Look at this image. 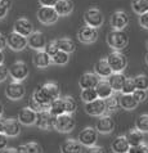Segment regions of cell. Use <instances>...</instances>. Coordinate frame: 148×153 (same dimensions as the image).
Instances as JSON below:
<instances>
[{"label": "cell", "instance_id": "1", "mask_svg": "<svg viewBox=\"0 0 148 153\" xmlns=\"http://www.w3.org/2000/svg\"><path fill=\"white\" fill-rule=\"evenodd\" d=\"M61 95V90H59L58 85L56 82H46L41 85L40 88H37L32 94V99L36 102L37 104H40L44 109H48L50 103L59 98Z\"/></svg>", "mask_w": 148, "mask_h": 153}, {"label": "cell", "instance_id": "2", "mask_svg": "<svg viewBox=\"0 0 148 153\" xmlns=\"http://www.w3.org/2000/svg\"><path fill=\"white\" fill-rule=\"evenodd\" d=\"M129 37L124 30H113L107 35V44L115 50H122L128 46Z\"/></svg>", "mask_w": 148, "mask_h": 153}, {"label": "cell", "instance_id": "3", "mask_svg": "<svg viewBox=\"0 0 148 153\" xmlns=\"http://www.w3.org/2000/svg\"><path fill=\"white\" fill-rule=\"evenodd\" d=\"M76 121L72 113H62L54 118V130L62 134H68L75 129Z\"/></svg>", "mask_w": 148, "mask_h": 153}, {"label": "cell", "instance_id": "4", "mask_svg": "<svg viewBox=\"0 0 148 153\" xmlns=\"http://www.w3.org/2000/svg\"><path fill=\"white\" fill-rule=\"evenodd\" d=\"M107 62L112 72H122L128 66V58L121 50H115L107 57Z\"/></svg>", "mask_w": 148, "mask_h": 153}, {"label": "cell", "instance_id": "5", "mask_svg": "<svg viewBox=\"0 0 148 153\" xmlns=\"http://www.w3.org/2000/svg\"><path fill=\"white\" fill-rule=\"evenodd\" d=\"M84 21H85L86 26L99 28L104 22V16L99 9L97 8H90L84 13Z\"/></svg>", "mask_w": 148, "mask_h": 153}, {"label": "cell", "instance_id": "6", "mask_svg": "<svg viewBox=\"0 0 148 153\" xmlns=\"http://www.w3.org/2000/svg\"><path fill=\"white\" fill-rule=\"evenodd\" d=\"M8 72H9V76L12 77L13 81H19L21 82L28 76V67L25 62L17 61L9 67V68H8Z\"/></svg>", "mask_w": 148, "mask_h": 153}, {"label": "cell", "instance_id": "7", "mask_svg": "<svg viewBox=\"0 0 148 153\" xmlns=\"http://www.w3.org/2000/svg\"><path fill=\"white\" fill-rule=\"evenodd\" d=\"M58 14L53 7H43L37 9V19L43 25H53L58 21Z\"/></svg>", "mask_w": 148, "mask_h": 153}, {"label": "cell", "instance_id": "8", "mask_svg": "<svg viewBox=\"0 0 148 153\" xmlns=\"http://www.w3.org/2000/svg\"><path fill=\"white\" fill-rule=\"evenodd\" d=\"M97 140H98V131L95 130V127L88 126L85 129H83L79 134V142L83 147L94 146Z\"/></svg>", "mask_w": 148, "mask_h": 153}, {"label": "cell", "instance_id": "9", "mask_svg": "<svg viewBox=\"0 0 148 153\" xmlns=\"http://www.w3.org/2000/svg\"><path fill=\"white\" fill-rule=\"evenodd\" d=\"M7 46H9L14 52H21L27 46V37L12 31L7 36Z\"/></svg>", "mask_w": 148, "mask_h": 153}, {"label": "cell", "instance_id": "10", "mask_svg": "<svg viewBox=\"0 0 148 153\" xmlns=\"http://www.w3.org/2000/svg\"><path fill=\"white\" fill-rule=\"evenodd\" d=\"M54 118L56 117H54L48 109H46V111L37 112L35 125L41 130H52V129H54Z\"/></svg>", "mask_w": 148, "mask_h": 153}, {"label": "cell", "instance_id": "11", "mask_svg": "<svg viewBox=\"0 0 148 153\" xmlns=\"http://www.w3.org/2000/svg\"><path fill=\"white\" fill-rule=\"evenodd\" d=\"M26 94V89L19 81H12L5 89V95L10 100H19Z\"/></svg>", "mask_w": 148, "mask_h": 153}, {"label": "cell", "instance_id": "12", "mask_svg": "<svg viewBox=\"0 0 148 153\" xmlns=\"http://www.w3.org/2000/svg\"><path fill=\"white\" fill-rule=\"evenodd\" d=\"M98 28L90 27V26H84L80 28V31L77 33L79 41L83 42V44H93L98 40Z\"/></svg>", "mask_w": 148, "mask_h": 153}, {"label": "cell", "instance_id": "13", "mask_svg": "<svg viewBox=\"0 0 148 153\" xmlns=\"http://www.w3.org/2000/svg\"><path fill=\"white\" fill-rule=\"evenodd\" d=\"M115 121L111 116L108 114H102L99 116V120L97 121L95 124V130L98 131L99 134H111L113 130H115Z\"/></svg>", "mask_w": 148, "mask_h": 153}, {"label": "cell", "instance_id": "14", "mask_svg": "<svg viewBox=\"0 0 148 153\" xmlns=\"http://www.w3.org/2000/svg\"><path fill=\"white\" fill-rule=\"evenodd\" d=\"M109 23L113 30H124L129 23V16L124 10H116L112 13Z\"/></svg>", "mask_w": 148, "mask_h": 153}, {"label": "cell", "instance_id": "15", "mask_svg": "<svg viewBox=\"0 0 148 153\" xmlns=\"http://www.w3.org/2000/svg\"><path fill=\"white\" fill-rule=\"evenodd\" d=\"M85 112L90 116H102L106 112V104H104V99H100V98H97V99L85 103Z\"/></svg>", "mask_w": 148, "mask_h": 153}, {"label": "cell", "instance_id": "16", "mask_svg": "<svg viewBox=\"0 0 148 153\" xmlns=\"http://www.w3.org/2000/svg\"><path fill=\"white\" fill-rule=\"evenodd\" d=\"M3 133L8 138H16L21 134V124L16 118H4Z\"/></svg>", "mask_w": 148, "mask_h": 153}, {"label": "cell", "instance_id": "17", "mask_svg": "<svg viewBox=\"0 0 148 153\" xmlns=\"http://www.w3.org/2000/svg\"><path fill=\"white\" fill-rule=\"evenodd\" d=\"M27 45L33 50H43L46 45L45 35L40 31H33L27 36Z\"/></svg>", "mask_w": 148, "mask_h": 153}, {"label": "cell", "instance_id": "18", "mask_svg": "<svg viewBox=\"0 0 148 153\" xmlns=\"http://www.w3.org/2000/svg\"><path fill=\"white\" fill-rule=\"evenodd\" d=\"M36 116H37V112H35L32 108H30V107H25L18 112L17 120L19 121L21 125L31 126V125H35Z\"/></svg>", "mask_w": 148, "mask_h": 153}, {"label": "cell", "instance_id": "19", "mask_svg": "<svg viewBox=\"0 0 148 153\" xmlns=\"http://www.w3.org/2000/svg\"><path fill=\"white\" fill-rule=\"evenodd\" d=\"M14 32L19 33V35L22 36H28L31 35V33L33 32V25L30 19L27 18H18L14 22Z\"/></svg>", "mask_w": 148, "mask_h": 153}, {"label": "cell", "instance_id": "20", "mask_svg": "<svg viewBox=\"0 0 148 153\" xmlns=\"http://www.w3.org/2000/svg\"><path fill=\"white\" fill-rule=\"evenodd\" d=\"M32 63L37 68H46L52 65V57L49 56L45 50H36L35 56L32 58Z\"/></svg>", "mask_w": 148, "mask_h": 153}, {"label": "cell", "instance_id": "21", "mask_svg": "<svg viewBox=\"0 0 148 153\" xmlns=\"http://www.w3.org/2000/svg\"><path fill=\"white\" fill-rule=\"evenodd\" d=\"M94 74L98 76L99 79H108L109 75L112 74V70L109 67L107 58H102L94 65Z\"/></svg>", "mask_w": 148, "mask_h": 153}, {"label": "cell", "instance_id": "22", "mask_svg": "<svg viewBox=\"0 0 148 153\" xmlns=\"http://www.w3.org/2000/svg\"><path fill=\"white\" fill-rule=\"evenodd\" d=\"M99 77L94 72H85L81 75V77L79 79V86L81 89H88V88H95L97 84L99 82Z\"/></svg>", "mask_w": 148, "mask_h": 153}, {"label": "cell", "instance_id": "23", "mask_svg": "<svg viewBox=\"0 0 148 153\" xmlns=\"http://www.w3.org/2000/svg\"><path fill=\"white\" fill-rule=\"evenodd\" d=\"M129 148L130 144L125 135H118L111 143V149L113 151V153H128Z\"/></svg>", "mask_w": 148, "mask_h": 153}, {"label": "cell", "instance_id": "24", "mask_svg": "<svg viewBox=\"0 0 148 153\" xmlns=\"http://www.w3.org/2000/svg\"><path fill=\"white\" fill-rule=\"evenodd\" d=\"M53 8L56 9L59 17H66L74 12V1L72 0H57Z\"/></svg>", "mask_w": 148, "mask_h": 153}, {"label": "cell", "instance_id": "25", "mask_svg": "<svg viewBox=\"0 0 148 153\" xmlns=\"http://www.w3.org/2000/svg\"><path fill=\"white\" fill-rule=\"evenodd\" d=\"M94 89L97 91V95H98V98H100V99H106V98L111 97L113 94L111 85H109L108 80H106V79H100Z\"/></svg>", "mask_w": 148, "mask_h": 153}, {"label": "cell", "instance_id": "26", "mask_svg": "<svg viewBox=\"0 0 148 153\" xmlns=\"http://www.w3.org/2000/svg\"><path fill=\"white\" fill-rule=\"evenodd\" d=\"M83 146L76 139H66L61 144V153H81Z\"/></svg>", "mask_w": 148, "mask_h": 153}, {"label": "cell", "instance_id": "27", "mask_svg": "<svg viewBox=\"0 0 148 153\" xmlns=\"http://www.w3.org/2000/svg\"><path fill=\"white\" fill-rule=\"evenodd\" d=\"M126 76L122 72H112L108 77V82L111 85L113 91H121L122 86H124Z\"/></svg>", "mask_w": 148, "mask_h": 153}, {"label": "cell", "instance_id": "28", "mask_svg": "<svg viewBox=\"0 0 148 153\" xmlns=\"http://www.w3.org/2000/svg\"><path fill=\"white\" fill-rule=\"evenodd\" d=\"M118 103H120V107L124 108L125 111H133L139 104L137 99L133 97V94H122L118 98Z\"/></svg>", "mask_w": 148, "mask_h": 153}, {"label": "cell", "instance_id": "29", "mask_svg": "<svg viewBox=\"0 0 148 153\" xmlns=\"http://www.w3.org/2000/svg\"><path fill=\"white\" fill-rule=\"evenodd\" d=\"M125 137H126V139H128L130 147L138 146V144H141V143H144V133L139 131L138 129L130 130L128 133V135H125Z\"/></svg>", "mask_w": 148, "mask_h": 153}, {"label": "cell", "instance_id": "30", "mask_svg": "<svg viewBox=\"0 0 148 153\" xmlns=\"http://www.w3.org/2000/svg\"><path fill=\"white\" fill-rule=\"evenodd\" d=\"M57 45H58V49L62 50V52H66V53H74L75 49H76V44L74 40L68 39V37H61V39L57 40Z\"/></svg>", "mask_w": 148, "mask_h": 153}, {"label": "cell", "instance_id": "31", "mask_svg": "<svg viewBox=\"0 0 148 153\" xmlns=\"http://www.w3.org/2000/svg\"><path fill=\"white\" fill-rule=\"evenodd\" d=\"M19 153H43V148L36 142H28L17 148Z\"/></svg>", "mask_w": 148, "mask_h": 153}, {"label": "cell", "instance_id": "32", "mask_svg": "<svg viewBox=\"0 0 148 153\" xmlns=\"http://www.w3.org/2000/svg\"><path fill=\"white\" fill-rule=\"evenodd\" d=\"M104 104H106V112L104 114H111L113 112H116L118 108H120V103H118V98L115 95H111L104 99Z\"/></svg>", "mask_w": 148, "mask_h": 153}, {"label": "cell", "instance_id": "33", "mask_svg": "<svg viewBox=\"0 0 148 153\" xmlns=\"http://www.w3.org/2000/svg\"><path fill=\"white\" fill-rule=\"evenodd\" d=\"M48 111L52 113L54 117H57V116H59V114H62V113H66L65 112V104H63L62 98H57V99H54L52 103H50Z\"/></svg>", "mask_w": 148, "mask_h": 153}, {"label": "cell", "instance_id": "34", "mask_svg": "<svg viewBox=\"0 0 148 153\" xmlns=\"http://www.w3.org/2000/svg\"><path fill=\"white\" fill-rule=\"evenodd\" d=\"M70 62V54L66 52H62V50H58V52L52 57V63L57 66H65Z\"/></svg>", "mask_w": 148, "mask_h": 153}, {"label": "cell", "instance_id": "35", "mask_svg": "<svg viewBox=\"0 0 148 153\" xmlns=\"http://www.w3.org/2000/svg\"><path fill=\"white\" fill-rule=\"evenodd\" d=\"M135 129H138L142 133H148V113H142L137 117Z\"/></svg>", "mask_w": 148, "mask_h": 153}, {"label": "cell", "instance_id": "36", "mask_svg": "<svg viewBox=\"0 0 148 153\" xmlns=\"http://www.w3.org/2000/svg\"><path fill=\"white\" fill-rule=\"evenodd\" d=\"M132 9L137 14L146 13L148 12V0H134L132 4Z\"/></svg>", "mask_w": 148, "mask_h": 153}, {"label": "cell", "instance_id": "37", "mask_svg": "<svg viewBox=\"0 0 148 153\" xmlns=\"http://www.w3.org/2000/svg\"><path fill=\"white\" fill-rule=\"evenodd\" d=\"M80 97H81V100L84 102V103H89V102H91V100H94V99L98 98L94 88L81 89V94H80Z\"/></svg>", "mask_w": 148, "mask_h": 153}, {"label": "cell", "instance_id": "38", "mask_svg": "<svg viewBox=\"0 0 148 153\" xmlns=\"http://www.w3.org/2000/svg\"><path fill=\"white\" fill-rule=\"evenodd\" d=\"M62 99H63V104H65V112L66 113H74L76 111V108H77L76 100L71 95H66L65 98H62Z\"/></svg>", "mask_w": 148, "mask_h": 153}, {"label": "cell", "instance_id": "39", "mask_svg": "<svg viewBox=\"0 0 148 153\" xmlns=\"http://www.w3.org/2000/svg\"><path fill=\"white\" fill-rule=\"evenodd\" d=\"M134 79V84H135V88L137 89H142V90H147L148 89V77L146 75H137Z\"/></svg>", "mask_w": 148, "mask_h": 153}, {"label": "cell", "instance_id": "40", "mask_svg": "<svg viewBox=\"0 0 148 153\" xmlns=\"http://www.w3.org/2000/svg\"><path fill=\"white\" fill-rule=\"evenodd\" d=\"M135 84H134V79L133 77H126L125 79V82H124V86L121 89V93L122 94H133V91L135 90Z\"/></svg>", "mask_w": 148, "mask_h": 153}, {"label": "cell", "instance_id": "41", "mask_svg": "<svg viewBox=\"0 0 148 153\" xmlns=\"http://www.w3.org/2000/svg\"><path fill=\"white\" fill-rule=\"evenodd\" d=\"M12 7V0H0V19L5 18Z\"/></svg>", "mask_w": 148, "mask_h": 153}, {"label": "cell", "instance_id": "42", "mask_svg": "<svg viewBox=\"0 0 148 153\" xmlns=\"http://www.w3.org/2000/svg\"><path fill=\"white\" fill-rule=\"evenodd\" d=\"M44 50L49 54L50 57H53L54 54H56L58 50H59V49H58V45H57V40H52V41L46 42V45H45Z\"/></svg>", "mask_w": 148, "mask_h": 153}, {"label": "cell", "instance_id": "43", "mask_svg": "<svg viewBox=\"0 0 148 153\" xmlns=\"http://www.w3.org/2000/svg\"><path fill=\"white\" fill-rule=\"evenodd\" d=\"M133 97L137 99L138 103H142V102H144L148 97V91L147 90H142V89H135L133 91Z\"/></svg>", "mask_w": 148, "mask_h": 153}, {"label": "cell", "instance_id": "44", "mask_svg": "<svg viewBox=\"0 0 148 153\" xmlns=\"http://www.w3.org/2000/svg\"><path fill=\"white\" fill-rule=\"evenodd\" d=\"M128 153H148V146L144 143H141L138 146H132L129 148Z\"/></svg>", "mask_w": 148, "mask_h": 153}, {"label": "cell", "instance_id": "45", "mask_svg": "<svg viewBox=\"0 0 148 153\" xmlns=\"http://www.w3.org/2000/svg\"><path fill=\"white\" fill-rule=\"evenodd\" d=\"M85 153H107L104 149V147H100V146H90V147H86V151Z\"/></svg>", "mask_w": 148, "mask_h": 153}, {"label": "cell", "instance_id": "46", "mask_svg": "<svg viewBox=\"0 0 148 153\" xmlns=\"http://www.w3.org/2000/svg\"><path fill=\"white\" fill-rule=\"evenodd\" d=\"M9 76V72H8V67L3 65H0V82H4L7 80V77Z\"/></svg>", "mask_w": 148, "mask_h": 153}, {"label": "cell", "instance_id": "47", "mask_svg": "<svg viewBox=\"0 0 148 153\" xmlns=\"http://www.w3.org/2000/svg\"><path fill=\"white\" fill-rule=\"evenodd\" d=\"M139 25L143 28L148 30V12H146L143 14H139Z\"/></svg>", "mask_w": 148, "mask_h": 153}, {"label": "cell", "instance_id": "48", "mask_svg": "<svg viewBox=\"0 0 148 153\" xmlns=\"http://www.w3.org/2000/svg\"><path fill=\"white\" fill-rule=\"evenodd\" d=\"M7 146H8V137L4 133H0V151L7 148Z\"/></svg>", "mask_w": 148, "mask_h": 153}, {"label": "cell", "instance_id": "49", "mask_svg": "<svg viewBox=\"0 0 148 153\" xmlns=\"http://www.w3.org/2000/svg\"><path fill=\"white\" fill-rule=\"evenodd\" d=\"M39 3H40V5H43V7H54L57 0H39Z\"/></svg>", "mask_w": 148, "mask_h": 153}, {"label": "cell", "instance_id": "50", "mask_svg": "<svg viewBox=\"0 0 148 153\" xmlns=\"http://www.w3.org/2000/svg\"><path fill=\"white\" fill-rule=\"evenodd\" d=\"M7 46V36H4L1 32H0V50H4Z\"/></svg>", "mask_w": 148, "mask_h": 153}, {"label": "cell", "instance_id": "51", "mask_svg": "<svg viewBox=\"0 0 148 153\" xmlns=\"http://www.w3.org/2000/svg\"><path fill=\"white\" fill-rule=\"evenodd\" d=\"M0 153H19L17 151V148H4L3 151H0Z\"/></svg>", "mask_w": 148, "mask_h": 153}, {"label": "cell", "instance_id": "52", "mask_svg": "<svg viewBox=\"0 0 148 153\" xmlns=\"http://www.w3.org/2000/svg\"><path fill=\"white\" fill-rule=\"evenodd\" d=\"M4 63V53L3 50H0V65H3Z\"/></svg>", "mask_w": 148, "mask_h": 153}, {"label": "cell", "instance_id": "53", "mask_svg": "<svg viewBox=\"0 0 148 153\" xmlns=\"http://www.w3.org/2000/svg\"><path fill=\"white\" fill-rule=\"evenodd\" d=\"M3 125H4V118L0 117V133H3Z\"/></svg>", "mask_w": 148, "mask_h": 153}, {"label": "cell", "instance_id": "54", "mask_svg": "<svg viewBox=\"0 0 148 153\" xmlns=\"http://www.w3.org/2000/svg\"><path fill=\"white\" fill-rule=\"evenodd\" d=\"M3 113H4V107H3V103L0 102V117L3 116Z\"/></svg>", "mask_w": 148, "mask_h": 153}, {"label": "cell", "instance_id": "55", "mask_svg": "<svg viewBox=\"0 0 148 153\" xmlns=\"http://www.w3.org/2000/svg\"><path fill=\"white\" fill-rule=\"evenodd\" d=\"M146 63H147V66H148V53L146 54Z\"/></svg>", "mask_w": 148, "mask_h": 153}, {"label": "cell", "instance_id": "56", "mask_svg": "<svg viewBox=\"0 0 148 153\" xmlns=\"http://www.w3.org/2000/svg\"><path fill=\"white\" fill-rule=\"evenodd\" d=\"M146 45H147V49H148V40H147V44Z\"/></svg>", "mask_w": 148, "mask_h": 153}, {"label": "cell", "instance_id": "57", "mask_svg": "<svg viewBox=\"0 0 148 153\" xmlns=\"http://www.w3.org/2000/svg\"><path fill=\"white\" fill-rule=\"evenodd\" d=\"M147 91H148V89H147Z\"/></svg>", "mask_w": 148, "mask_h": 153}]
</instances>
